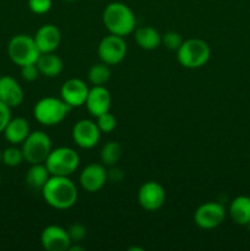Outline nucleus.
<instances>
[{
    "label": "nucleus",
    "instance_id": "1",
    "mask_svg": "<svg viewBox=\"0 0 250 251\" xmlns=\"http://www.w3.org/2000/svg\"><path fill=\"white\" fill-rule=\"evenodd\" d=\"M41 191L44 201L56 210L73 207L78 198L77 188L69 176H50Z\"/></svg>",
    "mask_w": 250,
    "mask_h": 251
},
{
    "label": "nucleus",
    "instance_id": "2",
    "mask_svg": "<svg viewBox=\"0 0 250 251\" xmlns=\"http://www.w3.org/2000/svg\"><path fill=\"white\" fill-rule=\"evenodd\" d=\"M102 20L109 33L120 37L129 36L135 31L136 26V19L132 10L120 1L108 4L103 10Z\"/></svg>",
    "mask_w": 250,
    "mask_h": 251
},
{
    "label": "nucleus",
    "instance_id": "3",
    "mask_svg": "<svg viewBox=\"0 0 250 251\" xmlns=\"http://www.w3.org/2000/svg\"><path fill=\"white\" fill-rule=\"evenodd\" d=\"M210 46L200 38L186 39L176 50L179 64L186 69L202 68L210 60Z\"/></svg>",
    "mask_w": 250,
    "mask_h": 251
},
{
    "label": "nucleus",
    "instance_id": "4",
    "mask_svg": "<svg viewBox=\"0 0 250 251\" xmlns=\"http://www.w3.org/2000/svg\"><path fill=\"white\" fill-rule=\"evenodd\" d=\"M7 54L10 60L21 68L29 64H36L41 51L33 37L28 34H16L7 44Z\"/></svg>",
    "mask_w": 250,
    "mask_h": 251
},
{
    "label": "nucleus",
    "instance_id": "5",
    "mask_svg": "<svg viewBox=\"0 0 250 251\" xmlns=\"http://www.w3.org/2000/svg\"><path fill=\"white\" fill-rule=\"evenodd\" d=\"M71 108L61 98L44 97L36 103L33 115L37 122L46 126H54L63 122Z\"/></svg>",
    "mask_w": 250,
    "mask_h": 251
},
{
    "label": "nucleus",
    "instance_id": "6",
    "mask_svg": "<svg viewBox=\"0 0 250 251\" xmlns=\"http://www.w3.org/2000/svg\"><path fill=\"white\" fill-rule=\"evenodd\" d=\"M44 164L50 176H70L80 166V157L77 152L70 147H58L51 150Z\"/></svg>",
    "mask_w": 250,
    "mask_h": 251
},
{
    "label": "nucleus",
    "instance_id": "7",
    "mask_svg": "<svg viewBox=\"0 0 250 251\" xmlns=\"http://www.w3.org/2000/svg\"><path fill=\"white\" fill-rule=\"evenodd\" d=\"M21 150L29 164L44 163L51 152V140L44 131H32L22 142Z\"/></svg>",
    "mask_w": 250,
    "mask_h": 251
},
{
    "label": "nucleus",
    "instance_id": "8",
    "mask_svg": "<svg viewBox=\"0 0 250 251\" xmlns=\"http://www.w3.org/2000/svg\"><path fill=\"white\" fill-rule=\"evenodd\" d=\"M97 51L102 63L107 64V65H118L124 60L127 47L124 41V37L109 33L100 39Z\"/></svg>",
    "mask_w": 250,
    "mask_h": 251
},
{
    "label": "nucleus",
    "instance_id": "9",
    "mask_svg": "<svg viewBox=\"0 0 250 251\" xmlns=\"http://www.w3.org/2000/svg\"><path fill=\"white\" fill-rule=\"evenodd\" d=\"M225 218V208L223 205L213 201L199 206L194 213V221L196 226L202 229H213L223 223Z\"/></svg>",
    "mask_w": 250,
    "mask_h": 251
},
{
    "label": "nucleus",
    "instance_id": "10",
    "mask_svg": "<svg viewBox=\"0 0 250 251\" xmlns=\"http://www.w3.org/2000/svg\"><path fill=\"white\" fill-rule=\"evenodd\" d=\"M71 135H73L74 142L78 147L90 150L100 142V130L97 126V123L88 119H82L75 123Z\"/></svg>",
    "mask_w": 250,
    "mask_h": 251
},
{
    "label": "nucleus",
    "instance_id": "11",
    "mask_svg": "<svg viewBox=\"0 0 250 251\" xmlns=\"http://www.w3.org/2000/svg\"><path fill=\"white\" fill-rule=\"evenodd\" d=\"M140 206L146 211H157L164 205L166 191L157 181H146L142 184L137 193Z\"/></svg>",
    "mask_w": 250,
    "mask_h": 251
},
{
    "label": "nucleus",
    "instance_id": "12",
    "mask_svg": "<svg viewBox=\"0 0 250 251\" xmlns=\"http://www.w3.org/2000/svg\"><path fill=\"white\" fill-rule=\"evenodd\" d=\"M108 180V171L102 163H91L80 174V184L87 193H97Z\"/></svg>",
    "mask_w": 250,
    "mask_h": 251
},
{
    "label": "nucleus",
    "instance_id": "13",
    "mask_svg": "<svg viewBox=\"0 0 250 251\" xmlns=\"http://www.w3.org/2000/svg\"><path fill=\"white\" fill-rule=\"evenodd\" d=\"M41 243L47 251H65L70 248L71 239L68 230L60 226L51 225L42 230Z\"/></svg>",
    "mask_w": 250,
    "mask_h": 251
},
{
    "label": "nucleus",
    "instance_id": "14",
    "mask_svg": "<svg viewBox=\"0 0 250 251\" xmlns=\"http://www.w3.org/2000/svg\"><path fill=\"white\" fill-rule=\"evenodd\" d=\"M90 88L80 78H69L60 88L61 100L70 108L81 107L86 103Z\"/></svg>",
    "mask_w": 250,
    "mask_h": 251
},
{
    "label": "nucleus",
    "instance_id": "15",
    "mask_svg": "<svg viewBox=\"0 0 250 251\" xmlns=\"http://www.w3.org/2000/svg\"><path fill=\"white\" fill-rule=\"evenodd\" d=\"M85 104L88 113L95 118L109 112L112 104L109 91L104 86H93L92 88H90Z\"/></svg>",
    "mask_w": 250,
    "mask_h": 251
},
{
    "label": "nucleus",
    "instance_id": "16",
    "mask_svg": "<svg viewBox=\"0 0 250 251\" xmlns=\"http://www.w3.org/2000/svg\"><path fill=\"white\" fill-rule=\"evenodd\" d=\"M33 38L41 53H53L60 44L61 33L58 27L47 24L37 29Z\"/></svg>",
    "mask_w": 250,
    "mask_h": 251
},
{
    "label": "nucleus",
    "instance_id": "17",
    "mask_svg": "<svg viewBox=\"0 0 250 251\" xmlns=\"http://www.w3.org/2000/svg\"><path fill=\"white\" fill-rule=\"evenodd\" d=\"M24 90L11 76L0 77V100L10 108H16L24 102Z\"/></svg>",
    "mask_w": 250,
    "mask_h": 251
},
{
    "label": "nucleus",
    "instance_id": "18",
    "mask_svg": "<svg viewBox=\"0 0 250 251\" xmlns=\"http://www.w3.org/2000/svg\"><path fill=\"white\" fill-rule=\"evenodd\" d=\"M5 139L12 145H22V142L27 139L31 130H29V124L25 118L17 117L11 118L10 122L4 129Z\"/></svg>",
    "mask_w": 250,
    "mask_h": 251
},
{
    "label": "nucleus",
    "instance_id": "19",
    "mask_svg": "<svg viewBox=\"0 0 250 251\" xmlns=\"http://www.w3.org/2000/svg\"><path fill=\"white\" fill-rule=\"evenodd\" d=\"M41 75L47 77H56L63 71V60L56 54L53 53H41L38 60L36 63Z\"/></svg>",
    "mask_w": 250,
    "mask_h": 251
},
{
    "label": "nucleus",
    "instance_id": "20",
    "mask_svg": "<svg viewBox=\"0 0 250 251\" xmlns=\"http://www.w3.org/2000/svg\"><path fill=\"white\" fill-rule=\"evenodd\" d=\"M135 41L140 48L145 50H153L162 43V36L156 28L151 26H142L135 29Z\"/></svg>",
    "mask_w": 250,
    "mask_h": 251
},
{
    "label": "nucleus",
    "instance_id": "21",
    "mask_svg": "<svg viewBox=\"0 0 250 251\" xmlns=\"http://www.w3.org/2000/svg\"><path fill=\"white\" fill-rule=\"evenodd\" d=\"M229 216L237 225H250V198L238 196L230 202Z\"/></svg>",
    "mask_w": 250,
    "mask_h": 251
},
{
    "label": "nucleus",
    "instance_id": "22",
    "mask_svg": "<svg viewBox=\"0 0 250 251\" xmlns=\"http://www.w3.org/2000/svg\"><path fill=\"white\" fill-rule=\"evenodd\" d=\"M50 178L48 168L44 163L31 164L26 174V183L33 190H42L44 184Z\"/></svg>",
    "mask_w": 250,
    "mask_h": 251
},
{
    "label": "nucleus",
    "instance_id": "23",
    "mask_svg": "<svg viewBox=\"0 0 250 251\" xmlns=\"http://www.w3.org/2000/svg\"><path fill=\"white\" fill-rule=\"evenodd\" d=\"M122 157V146L117 141H109L102 147L100 162L105 167H113L119 162Z\"/></svg>",
    "mask_w": 250,
    "mask_h": 251
},
{
    "label": "nucleus",
    "instance_id": "24",
    "mask_svg": "<svg viewBox=\"0 0 250 251\" xmlns=\"http://www.w3.org/2000/svg\"><path fill=\"white\" fill-rule=\"evenodd\" d=\"M110 77L109 65L104 63L95 64L88 70V81L93 86H104Z\"/></svg>",
    "mask_w": 250,
    "mask_h": 251
},
{
    "label": "nucleus",
    "instance_id": "25",
    "mask_svg": "<svg viewBox=\"0 0 250 251\" xmlns=\"http://www.w3.org/2000/svg\"><path fill=\"white\" fill-rule=\"evenodd\" d=\"M22 161H25V157L24 153H22V150L19 149V147L10 146L2 151L1 162L5 166L14 168V167L20 166Z\"/></svg>",
    "mask_w": 250,
    "mask_h": 251
},
{
    "label": "nucleus",
    "instance_id": "26",
    "mask_svg": "<svg viewBox=\"0 0 250 251\" xmlns=\"http://www.w3.org/2000/svg\"><path fill=\"white\" fill-rule=\"evenodd\" d=\"M97 126L100 127V132H112L117 127V119L109 112L97 117Z\"/></svg>",
    "mask_w": 250,
    "mask_h": 251
},
{
    "label": "nucleus",
    "instance_id": "27",
    "mask_svg": "<svg viewBox=\"0 0 250 251\" xmlns=\"http://www.w3.org/2000/svg\"><path fill=\"white\" fill-rule=\"evenodd\" d=\"M183 38H181L180 34L178 32L169 31L162 37V43L164 44L166 48H168L169 50H178L179 47L183 44Z\"/></svg>",
    "mask_w": 250,
    "mask_h": 251
},
{
    "label": "nucleus",
    "instance_id": "28",
    "mask_svg": "<svg viewBox=\"0 0 250 251\" xmlns=\"http://www.w3.org/2000/svg\"><path fill=\"white\" fill-rule=\"evenodd\" d=\"M68 233L71 239V243H80L85 239L87 230H86L85 226L81 225V223H74L68 229Z\"/></svg>",
    "mask_w": 250,
    "mask_h": 251
},
{
    "label": "nucleus",
    "instance_id": "29",
    "mask_svg": "<svg viewBox=\"0 0 250 251\" xmlns=\"http://www.w3.org/2000/svg\"><path fill=\"white\" fill-rule=\"evenodd\" d=\"M28 7L33 14H47L51 9V0H28Z\"/></svg>",
    "mask_w": 250,
    "mask_h": 251
},
{
    "label": "nucleus",
    "instance_id": "30",
    "mask_svg": "<svg viewBox=\"0 0 250 251\" xmlns=\"http://www.w3.org/2000/svg\"><path fill=\"white\" fill-rule=\"evenodd\" d=\"M39 74L38 68H37L36 64H29V65L21 66V76L25 81L27 82H32V81H36L38 78Z\"/></svg>",
    "mask_w": 250,
    "mask_h": 251
},
{
    "label": "nucleus",
    "instance_id": "31",
    "mask_svg": "<svg viewBox=\"0 0 250 251\" xmlns=\"http://www.w3.org/2000/svg\"><path fill=\"white\" fill-rule=\"evenodd\" d=\"M11 119V108L0 100V132L4 131L5 126Z\"/></svg>",
    "mask_w": 250,
    "mask_h": 251
},
{
    "label": "nucleus",
    "instance_id": "32",
    "mask_svg": "<svg viewBox=\"0 0 250 251\" xmlns=\"http://www.w3.org/2000/svg\"><path fill=\"white\" fill-rule=\"evenodd\" d=\"M123 178H124V172L120 168H118V167L113 166L112 169L108 171V179H109V180L118 183V181L122 180Z\"/></svg>",
    "mask_w": 250,
    "mask_h": 251
},
{
    "label": "nucleus",
    "instance_id": "33",
    "mask_svg": "<svg viewBox=\"0 0 250 251\" xmlns=\"http://www.w3.org/2000/svg\"><path fill=\"white\" fill-rule=\"evenodd\" d=\"M1 157H2V151L0 150V163H1Z\"/></svg>",
    "mask_w": 250,
    "mask_h": 251
},
{
    "label": "nucleus",
    "instance_id": "34",
    "mask_svg": "<svg viewBox=\"0 0 250 251\" xmlns=\"http://www.w3.org/2000/svg\"><path fill=\"white\" fill-rule=\"evenodd\" d=\"M64 1H68V2H73V1H76V0H64Z\"/></svg>",
    "mask_w": 250,
    "mask_h": 251
},
{
    "label": "nucleus",
    "instance_id": "35",
    "mask_svg": "<svg viewBox=\"0 0 250 251\" xmlns=\"http://www.w3.org/2000/svg\"><path fill=\"white\" fill-rule=\"evenodd\" d=\"M0 185H1V176H0Z\"/></svg>",
    "mask_w": 250,
    "mask_h": 251
}]
</instances>
